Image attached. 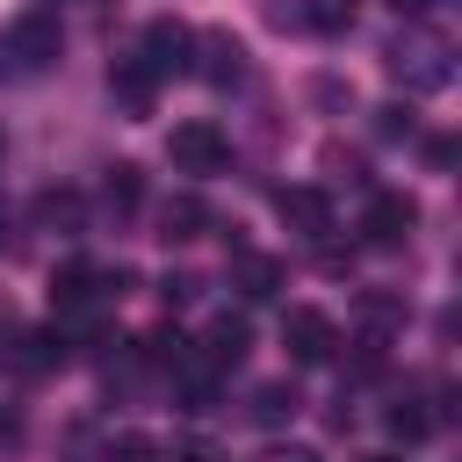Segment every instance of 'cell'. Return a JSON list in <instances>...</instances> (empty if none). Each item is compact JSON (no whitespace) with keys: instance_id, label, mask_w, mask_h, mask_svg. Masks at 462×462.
<instances>
[{"instance_id":"cell-1","label":"cell","mask_w":462,"mask_h":462,"mask_svg":"<svg viewBox=\"0 0 462 462\" xmlns=\"http://www.w3.org/2000/svg\"><path fill=\"white\" fill-rule=\"evenodd\" d=\"M137 65H144L152 79H180V72H195V29L173 22V14L144 22V36H137Z\"/></svg>"},{"instance_id":"cell-2","label":"cell","mask_w":462,"mask_h":462,"mask_svg":"<svg viewBox=\"0 0 462 462\" xmlns=\"http://www.w3.org/2000/svg\"><path fill=\"white\" fill-rule=\"evenodd\" d=\"M166 159H173V173H224V159H231V137L217 130V123H173V137H166Z\"/></svg>"},{"instance_id":"cell-3","label":"cell","mask_w":462,"mask_h":462,"mask_svg":"<svg viewBox=\"0 0 462 462\" xmlns=\"http://www.w3.org/2000/svg\"><path fill=\"white\" fill-rule=\"evenodd\" d=\"M282 346H289V361H303V368H318V361H332V354H339V325H332L325 310H310V303H296V310L282 318Z\"/></svg>"},{"instance_id":"cell-4","label":"cell","mask_w":462,"mask_h":462,"mask_svg":"<svg viewBox=\"0 0 462 462\" xmlns=\"http://www.w3.org/2000/svg\"><path fill=\"white\" fill-rule=\"evenodd\" d=\"M390 72H397L404 87H419V94H433V87H448V79H455L448 43H426V36H404V43L390 51Z\"/></svg>"},{"instance_id":"cell-5","label":"cell","mask_w":462,"mask_h":462,"mask_svg":"<svg viewBox=\"0 0 462 462\" xmlns=\"http://www.w3.org/2000/svg\"><path fill=\"white\" fill-rule=\"evenodd\" d=\"M411 224H419V202L397 195V188H375L368 209H361V238H368V245H404Z\"/></svg>"},{"instance_id":"cell-6","label":"cell","mask_w":462,"mask_h":462,"mask_svg":"<svg viewBox=\"0 0 462 462\" xmlns=\"http://www.w3.org/2000/svg\"><path fill=\"white\" fill-rule=\"evenodd\" d=\"M274 209H282V224L303 231V238H325V231H332V195L310 188V180H289V188L274 195Z\"/></svg>"},{"instance_id":"cell-7","label":"cell","mask_w":462,"mask_h":462,"mask_svg":"<svg viewBox=\"0 0 462 462\" xmlns=\"http://www.w3.org/2000/svg\"><path fill=\"white\" fill-rule=\"evenodd\" d=\"M7 58H14V72H36V65H51L58 58V22L36 7V14H22L14 29H7Z\"/></svg>"},{"instance_id":"cell-8","label":"cell","mask_w":462,"mask_h":462,"mask_svg":"<svg viewBox=\"0 0 462 462\" xmlns=\"http://www.w3.org/2000/svg\"><path fill=\"white\" fill-rule=\"evenodd\" d=\"M195 51H202V79H217V87H245V43L231 36V29H209V36H195Z\"/></svg>"},{"instance_id":"cell-9","label":"cell","mask_w":462,"mask_h":462,"mask_svg":"<svg viewBox=\"0 0 462 462\" xmlns=\"http://www.w3.org/2000/svg\"><path fill=\"white\" fill-rule=\"evenodd\" d=\"M231 289L253 296V303H267L282 289V260L274 253H231Z\"/></svg>"},{"instance_id":"cell-10","label":"cell","mask_w":462,"mask_h":462,"mask_svg":"<svg viewBox=\"0 0 462 462\" xmlns=\"http://www.w3.org/2000/svg\"><path fill=\"white\" fill-rule=\"evenodd\" d=\"M245 346H253V332H245V318H217L209 332H202V361L224 375V368H238L245 361Z\"/></svg>"},{"instance_id":"cell-11","label":"cell","mask_w":462,"mask_h":462,"mask_svg":"<svg viewBox=\"0 0 462 462\" xmlns=\"http://www.w3.org/2000/svg\"><path fill=\"white\" fill-rule=\"evenodd\" d=\"M202 231H209V209H202L195 195L159 202V238H166V245H188V238H202Z\"/></svg>"},{"instance_id":"cell-12","label":"cell","mask_w":462,"mask_h":462,"mask_svg":"<svg viewBox=\"0 0 462 462\" xmlns=\"http://www.w3.org/2000/svg\"><path fill=\"white\" fill-rule=\"evenodd\" d=\"M108 94H116V101H123L130 116H152V94H159V79H152V72H144L137 58H123V65L108 72Z\"/></svg>"},{"instance_id":"cell-13","label":"cell","mask_w":462,"mask_h":462,"mask_svg":"<svg viewBox=\"0 0 462 462\" xmlns=\"http://www.w3.org/2000/svg\"><path fill=\"white\" fill-rule=\"evenodd\" d=\"M51 296H58V310H79V303H94V296H101V267H87V260L58 267V274H51Z\"/></svg>"},{"instance_id":"cell-14","label":"cell","mask_w":462,"mask_h":462,"mask_svg":"<svg viewBox=\"0 0 462 462\" xmlns=\"http://www.w3.org/2000/svg\"><path fill=\"white\" fill-rule=\"evenodd\" d=\"M137 202H144V173H137V166H108V180H101V209H108V217H130Z\"/></svg>"},{"instance_id":"cell-15","label":"cell","mask_w":462,"mask_h":462,"mask_svg":"<svg viewBox=\"0 0 462 462\" xmlns=\"http://www.w3.org/2000/svg\"><path fill=\"white\" fill-rule=\"evenodd\" d=\"M296 411H303L296 383H260V390H253V419H260V426H282V419H296Z\"/></svg>"},{"instance_id":"cell-16","label":"cell","mask_w":462,"mask_h":462,"mask_svg":"<svg viewBox=\"0 0 462 462\" xmlns=\"http://www.w3.org/2000/svg\"><path fill=\"white\" fill-rule=\"evenodd\" d=\"M36 217H43L51 231H79V217H87V202H79L72 188H51V195L36 202Z\"/></svg>"},{"instance_id":"cell-17","label":"cell","mask_w":462,"mask_h":462,"mask_svg":"<svg viewBox=\"0 0 462 462\" xmlns=\"http://www.w3.org/2000/svg\"><path fill=\"white\" fill-rule=\"evenodd\" d=\"M390 433H397V440H426V433H433V411H426L419 397H397V404H390Z\"/></svg>"},{"instance_id":"cell-18","label":"cell","mask_w":462,"mask_h":462,"mask_svg":"<svg viewBox=\"0 0 462 462\" xmlns=\"http://www.w3.org/2000/svg\"><path fill=\"white\" fill-rule=\"evenodd\" d=\"M166 462H217V448L202 433H180V440H166Z\"/></svg>"},{"instance_id":"cell-19","label":"cell","mask_w":462,"mask_h":462,"mask_svg":"<svg viewBox=\"0 0 462 462\" xmlns=\"http://www.w3.org/2000/svg\"><path fill=\"white\" fill-rule=\"evenodd\" d=\"M108 462H152V440L144 433H123V440H108Z\"/></svg>"},{"instance_id":"cell-20","label":"cell","mask_w":462,"mask_h":462,"mask_svg":"<svg viewBox=\"0 0 462 462\" xmlns=\"http://www.w3.org/2000/svg\"><path fill=\"white\" fill-rule=\"evenodd\" d=\"M159 289H166V303H195V296H202V282H195V274H166Z\"/></svg>"},{"instance_id":"cell-21","label":"cell","mask_w":462,"mask_h":462,"mask_svg":"<svg viewBox=\"0 0 462 462\" xmlns=\"http://www.w3.org/2000/svg\"><path fill=\"white\" fill-rule=\"evenodd\" d=\"M383 137H411V108H383Z\"/></svg>"},{"instance_id":"cell-22","label":"cell","mask_w":462,"mask_h":462,"mask_svg":"<svg viewBox=\"0 0 462 462\" xmlns=\"http://www.w3.org/2000/svg\"><path fill=\"white\" fill-rule=\"evenodd\" d=\"M260 462H318L310 448H274V455H260Z\"/></svg>"},{"instance_id":"cell-23","label":"cell","mask_w":462,"mask_h":462,"mask_svg":"<svg viewBox=\"0 0 462 462\" xmlns=\"http://www.w3.org/2000/svg\"><path fill=\"white\" fill-rule=\"evenodd\" d=\"M390 7H397V14H433L440 0H390Z\"/></svg>"},{"instance_id":"cell-24","label":"cell","mask_w":462,"mask_h":462,"mask_svg":"<svg viewBox=\"0 0 462 462\" xmlns=\"http://www.w3.org/2000/svg\"><path fill=\"white\" fill-rule=\"evenodd\" d=\"M7 72H14V58H7V36H0V79H7Z\"/></svg>"},{"instance_id":"cell-25","label":"cell","mask_w":462,"mask_h":462,"mask_svg":"<svg viewBox=\"0 0 462 462\" xmlns=\"http://www.w3.org/2000/svg\"><path fill=\"white\" fill-rule=\"evenodd\" d=\"M361 462H404V455H390V448H383V455H361Z\"/></svg>"}]
</instances>
